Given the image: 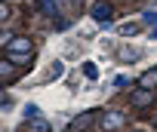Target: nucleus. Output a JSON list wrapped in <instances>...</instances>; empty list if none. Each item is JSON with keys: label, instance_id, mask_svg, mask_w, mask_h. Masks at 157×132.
Listing matches in <instances>:
<instances>
[{"label": "nucleus", "instance_id": "nucleus-5", "mask_svg": "<svg viewBox=\"0 0 157 132\" xmlns=\"http://www.w3.org/2000/svg\"><path fill=\"white\" fill-rule=\"evenodd\" d=\"M96 120V111H86V114H80V117H77L74 123H71V132H83L90 123Z\"/></svg>", "mask_w": 157, "mask_h": 132}, {"label": "nucleus", "instance_id": "nucleus-12", "mask_svg": "<svg viewBox=\"0 0 157 132\" xmlns=\"http://www.w3.org/2000/svg\"><path fill=\"white\" fill-rule=\"evenodd\" d=\"M132 132H142V129H132Z\"/></svg>", "mask_w": 157, "mask_h": 132}, {"label": "nucleus", "instance_id": "nucleus-13", "mask_svg": "<svg viewBox=\"0 0 157 132\" xmlns=\"http://www.w3.org/2000/svg\"><path fill=\"white\" fill-rule=\"evenodd\" d=\"M154 123H157V120H154Z\"/></svg>", "mask_w": 157, "mask_h": 132}, {"label": "nucleus", "instance_id": "nucleus-9", "mask_svg": "<svg viewBox=\"0 0 157 132\" xmlns=\"http://www.w3.org/2000/svg\"><path fill=\"white\" fill-rule=\"evenodd\" d=\"M13 68H16V64H13V61H3V64H0V77H3L6 83L13 80Z\"/></svg>", "mask_w": 157, "mask_h": 132}, {"label": "nucleus", "instance_id": "nucleus-7", "mask_svg": "<svg viewBox=\"0 0 157 132\" xmlns=\"http://www.w3.org/2000/svg\"><path fill=\"white\" fill-rule=\"evenodd\" d=\"M37 6H40V13H43V16L59 19V6H56V0H37Z\"/></svg>", "mask_w": 157, "mask_h": 132}, {"label": "nucleus", "instance_id": "nucleus-11", "mask_svg": "<svg viewBox=\"0 0 157 132\" xmlns=\"http://www.w3.org/2000/svg\"><path fill=\"white\" fill-rule=\"evenodd\" d=\"M83 74H86L90 80H96V77H99V71H96V64H93V61H86V64H83Z\"/></svg>", "mask_w": 157, "mask_h": 132}, {"label": "nucleus", "instance_id": "nucleus-10", "mask_svg": "<svg viewBox=\"0 0 157 132\" xmlns=\"http://www.w3.org/2000/svg\"><path fill=\"white\" fill-rule=\"evenodd\" d=\"M120 34H123V37H132V34H139V25H136V22H129V25H123V28H120Z\"/></svg>", "mask_w": 157, "mask_h": 132}, {"label": "nucleus", "instance_id": "nucleus-3", "mask_svg": "<svg viewBox=\"0 0 157 132\" xmlns=\"http://www.w3.org/2000/svg\"><path fill=\"white\" fill-rule=\"evenodd\" d=\"M123 126H126V117L117 114V111H111V114L102 117V129H108V132H117V129H123Z\"/></svg>", "mask_w": 157, "mask_h": 132}, {"label": "nucleus", "instance_id": "nucleus-4", "mask_svg": "<svg viewBox=\"0 0 157 132\" xmlns=\"http://www.w3.org/2000/svg\"><path fill=\"white\" fill-rule=\"evenodd\" d=\"M6 52H31V40L28 37H10V43H6Z\"/></svg>", "mask_w": 157, "mask_h": 132}, {"label": "nucleus", "instance_id": "nucleus-8", "mask_svg": "<svg viewBox=\"0 0 157 132\" xmlns=\"http://www.w3.org/2000/svg\"><path fill=\"white\" fill-rule=\"evenodd\" d=\"M25 132H49V123H46L43 117H34V120L25 126Z\"/></svg>", "mask_w": 157, "mask_h": 132}, {"label": "nucleus", "instance_id": "nucleus-6", "mask_svg": "<svg viewBox=\"0 0 157 132\" xmlns=\"http://www.w3.org/2000/svg\"><path fill=\"white\" fill-rule=\"evenodd\" d=\"M139 86H142V89H154V86H157V68L145 71V74L139 77Z\"/></svg>", "mask_w": 157, "mask_h": 132}, {"label": "nucleus", "instance_id": "nucleus-1", "mask_svg": "<svg viewBox=\"0 0 157 132\" xmlns=\"http://www.w3.org/2000/svg\"><path fill=\"white\" fill-rule=\"evenodd\" d=\"M129 105L132 108H151L154 105V89H136V92H129Z\"/></svg>", "mask_w": 157, "mask_h": 132}, {"label": "nucleus", "instance_id": "nucleus-2", "mask_svg": "<svg viewBox=\"0 0 157 132\" xmlns=\"http://www.w3.org/2000/svg\"><path fill=\"white\" fill-rule=\"evenodd\" d=\"M111 16H114V6L108 3V0H102V3H96V6H93V19H96L99 25H108V22H111Z\"/></svg>", "mask_w": 157, "mask_h": 132}]
</instances>
